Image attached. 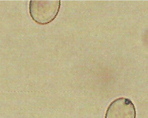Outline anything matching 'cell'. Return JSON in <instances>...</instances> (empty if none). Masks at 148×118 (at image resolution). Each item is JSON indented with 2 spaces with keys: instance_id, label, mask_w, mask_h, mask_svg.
<instances>
[{
  "instance_id": "obj_2",
  "label": "cell",
  "mask_w": 148,
  "mask_h": 118,
  "mask_svg": "<svg viewBox=\"0 0 148 118\" xmlns=\"http://www.w3.org/2000/svg\"><path fill=\"white\" fill-rule=\"evenodd\" d=\"M134 104L130 100L120 98L112 101L108 106L105 118H136Z\"/></svg>"
},
{
  "instance_id": "obj_1",
  "label": "cell",
  "mask_w": 148,
  "mask_h": 118,
  "mask_svg": "<svg viewBox=\"0 0 148 118\" xmlns=\"http://www.w3.org/2000/svg\"><path fill=\"white\" fill-rule=\"evenodd\" d=\"M61 7L60 1H31L29 2L30 16L36 23L47 25L57 17Z\"/></svg>"
}]
</instances>
